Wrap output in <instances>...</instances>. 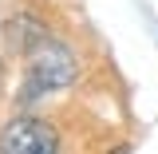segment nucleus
I'll list each match as a JSON object with an SVG mask.
<instances>
[{
  "mask_svg": "<svg viewBox=\"0 0 158 154\" xmlns=\"http://www.w3.org/2000/svg\"><path fill=\"white\" fill-rule=\"evenodd\" d=\"M59 150V135L40 119H12L0 131V154H52Z\"/></svg>",
  "mask_w": 158,
  "mask_h": 154,
  "instance_id": "nucleus-2",
  "label": "nucleus"
},
{
  "mask_svg": "<svg viewBox=\"0 0 158 154\" xmlns=\"http://www.w3.org/2000/svg\"><path fill=\"white\" fill-rule=\"evenodd\" d=\"M24 59H28V87H24V103L36 95H48V91H59L67 87L71 79L79 75L75 56L67 44H59L52 36H32V44H24Z\"/></svg>",
  "mask_w": 158,
  "mask_h": 154,
  "instance_id": "nucleus-1",
  "label": "nucleus"
}]
</instances>
